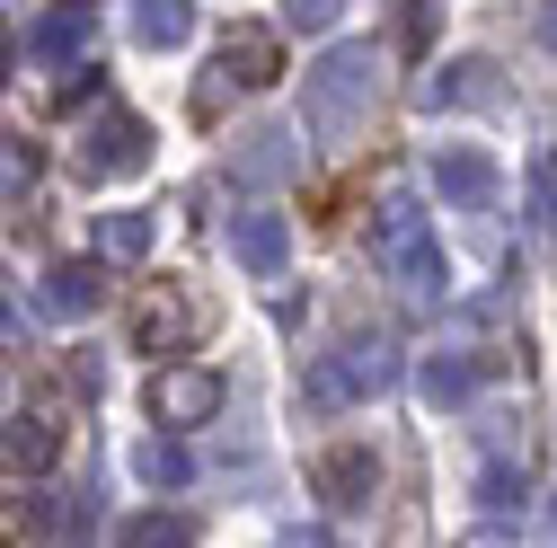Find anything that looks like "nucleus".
<instances>
[{
	"mask_svg": "<svg viewBox=\"0 0 557 548\" xmlns=\"http://www.w3.org/2000/svg\"><path fill=\"white\" fill-rule=\"evenodd\" d=\"M372 98H381V53L372 45H327L310 62V80H301V124H310V142H355V133L372 124Z\"/></svg>",
	"mask_w": 557,
	"mask_h": 548,
	"instance_id": "nucleus-1",
	"label": "nucleus"
},
{
	"mask_svg": "<svg viewBox=\"0 0 557 548\" xmlns=\"http://www.w3.org/2000/svg\"><path fill=\"white\" fill-rule=\"evenodd\" d=\"M372 248L416 301H443V248H434V222H425L416 195H381L372 203Z\"/></svg>",
	"mask_w": 557,
	"mask_h": 548,
	"instance_id": "nucleus-2",
	"label": "nucleus"
},
{
	"mask_svg": "<svg viewBox=\"0 0 557 548\" xmlns=\"http://www.w3.org/2000/svg\"><path fill=\"white\" fill-rule=\"evenodd\" d=\"M151 160V133H143V115H124V107H107L89 133H81V177L98 186V177H133Z\"/></svg>",
	"mask_w": 557,
	"mask_h": 548,
	"instance_id": "nucleus-3",
	"label": "nucleus"
},
{
	"mask_svg": "<svg viewBox=\"0 0 557 548\" xmlns=\"http://www.w3.org/2000/svg\"><path fill=\"white\" fill-rule=\"evenodd\" d=\"M222 416V381L203 372V363H169V372H151V425H213Z\"/></svg>",
	"mask_w": 557,
	"mask_h": 548,
	"instance_id": "nucleus-4",
	"label": "nucleus"
},
{
	"mask_svg": "<svg viewBox=\"0 0 557 548\" xmlns=\"http://www.w3.org/2000/svg\"><path fill=\"white\" fill-rule=\"evenodd\" d=\"M133 346H143V354H186L195 346V301L177 284H160L143 310H133Z\"/></svg>",
	"mask_w": 557,
	"mask_h": 548,
	"instance_id": "nucleus-5",
	"label": "nucleus"
},
{
	"mask_svg": "<svg viewBox=\"0 0 557 548\" xmlns=\"http://www.w3.org/2000/svg\"><path fill=\"white\" fill-rule=\"evenodd\" d=\"M213 80L274 89V80H284V45H274L265 27H231V36H222V62H213Z\"/></svg>",
	"mask_w": 557,
	"mask_h": 548,
	"instance_id": "nucleus-6",
	"label": "nucleus"
},
{
	"mask_svg": "<svg viewBox=\"0 0 557 548\" xmlns=\"http://www.w3.org/2000/svg\"><path fill=\"white\" fill-rule=\"evenodd\" d=\"M231 257H239L248 274H284V257H293L284 213H239V222H231Z\"/></svg>",
	"mask_w": 557,
	"mask_h": 548,
	"instance_id": "nucleus-7",
	"label": "nucleus"
},
{
	"mask_svg": "<svg viewBox=\"0 0 557 548\" xmlns=\"http://www.w3.org/2000/svg\"><path fill=\"white\" fill-rule=\"evenodd\" d=\"M98 301H107V274H98L89 257H62V265L45 274V310H53V319H89Z\"/></svg>",
	"mask_w": 557,
	"mask_h": 548,
	"instance_id": "nucleus-8",
	"label": "nucleus"
},
{
	"mask_svg": "<svg viewBox=\"0 0 557 548\" xmlns=\"http://www.w3.org/2000/svg\"><path fill=\"white\" fill-rule=\"evenodd\" d=\"M372 477H381V469H372V451H363V443H345V451H327V460H319V496H327L336 513H355V505L372 496Z\"/></svg>",
	"mask_w": 557,
	"mask_h": 548,
	"instance_id": "nucleus-9",
	"label": "nucleus"
},
{
	"mask_svg": "<svg viewBox=\"0 0 557 548\" xmlns=\"http://www.w3.org/2000/svg\"><path fill=\"white\" fill-rule=\"evenodd\" d=\"M434 195L469 213V203L496 195V160H486V151H443V160H434Z\"/></svg>",
	"mask_w": 557,
	"mask_h": 548,
	"instance_id": "nucleus-10",
	"label": "nucleus"
},
{
	"mask_svg": "<svg viewBox=\"0 0 557 548\" xmlns=\"http://www.w3.org/2000/svg\"><path fill=\"white\" fill-rule=\"evenodd\" d=\"M53 451H62V425H53V416H10V425H0V460L27 469V477H45Z\"/></svg>",
	"mask_w": 557,
	"mask_h": 548,
	"instance_id": "nucleus-11",
	"label": "nucleus"
},
{
	"mask_svg": "<svg viewBox=\"0 0 557 548\" xmlns=\"http://www.w3.org/2000/svg\"><path fill=\"white\" fill-rule=\"evenodd\" d=\"M336 381H345V398H381L398 381V346H381V336H372V346H345L336 354Z\"/></svg>",
	"mask_w": 557,
	"mask_h": 548,
	"instance_id": "nucleus-12",
	"label": "nucleus"
},
{
	"mask_svg": "<svg viewBox=\"0 0 557 548\" xmlns=\"http://www.w3.org/2000/svg\"><path fill=\"white\" fill-rule=\"evenodd\" d=\"M27 522H36L53 548H89V522H98V505H89V496H36V505H27Z\"/></svg>",
	"mask_w": 557,
	"mask_h": 548,
	"instance_id": "nucleus-13",
	"label": "nucleus"
},
{
	"mask_svg": "<svg viewBox=\"0 0 557 548\" xmlns=\"http://www.w3.org/2000/svg\"><path fill=\"white\" fill-rule=\"evenodd\" d=\"M486 72H496V62H443V72L416 89V107H478V98H496Z\"/></svg>",
	"mask_w": 557,
	"mask_h": 548,
	"instance_id": "nucleus-14",
	"label": "nucleus"
},
{
	"mask_svg": "<svg viewBox=\"0 0 557 548\" xmlns=\"http://www.w3.org/2000/svg\"><path fill=\"white\" fill-rule=\"evenodd\" d=\"M284 169H293V133L284 124H248L239 133V177L265 186V177H284Z\"/></svg>",
	"mask_w": 557,
	"mask_h": 548,
	"instance_id": "nucleus-15",
	"label": "nucleus"
},
{
	"mask_svg": "<svg viewBox=\"0 0 557 548\" xmlns=\"http://www.w3.org/2000/svg\"><path fill=\"white\" fill-rule=\"evenodd\" d=\"M89 53V18L81 10H53L45 27H27V62H81Z\"/></svg>",
	"mask_w": 557,
	"mask_h": 548,
	"instance_id": "nucleus-16",
	"label": "nucleus"
},
{
	"mask_svg": "<svg viewBox=\"0 0 557 548\" xmlns=\"http://www.w3.org/2000/svg\"><path fill=\"white\" fill-rule=\"evenodd\" d=\"M133 36H143V45H186L195 36V0H133Z\"/></svg>",
	"mask_w": 557,
	"mask_h": 548,
	"instance_id": "nucleus-17",
	"label": "nucleus"
},
{
	"mask_svg": "<svg viewBox=\"0 0 557 548\" xmlns=\"http://www.w3.org/2000/svg\"><path fill=\"white\" fill-rule=\"evenodd\" d=\"M115 548H195V522H186V513H160V505H151V513H133V522L115 531Z\"/></svg>",
	"mask_w": 557,
	"mask_h": 548,
	"instance_id": "nucleus-18",
	"label": "nucleus"
},
{
	"mask_svg": "<svg viewBox=\"0 0 557 548\" xmlns=\"http://www.w3.org/2000/svg\"><path fill=\"white\" fill-rule=\"evenodd\" d=\"M133 477H143V487H186V477H195V460H186V443L151 434L143 451H133Z\"/></svg>",
	"mask_w": 557,
	"mask_h": 548,
	"instance_id": "nucleus-19",
	"label": "nucleus"
},
{
	"mask_svg": "<svg viewBox=\"0 0 557 548\" xmlns=\"http://www.w3.org/2000/svg\"><path fill=\"white\" fill-rule=\"evenodd\" d=\"M98 257H115V265L151 257V213H98Z\"/></svg>",
	"mask_w": 557,
	"mask_h": 548,
	"instance_id": "nucleus-20",
	"label": "nucleus"
},
{
	"mask_svg": "<svg viewBox=\"0 0 557 548\" xmlns=\"http://www.w3.org/2000/svg\"><path fill=\"white\" fill-rule=\"evenodd\" d=\"M416 381H425V398H434V407H460V398H469V381H478V363H469V354H425V372H416Z\"/></svg>",
	"mask_w": 557,
	"mask_h": 548,
	"instance_id": "nucleus-21",
	"label": "nucleus"
},
{
	"mask_svg": "<svg viewBox=\"0 0 557 548\" xmlns=\"http://www.w3.org/2000/svg\"><path fill=\"white\" fill-rule=\"evenodd\" d=\"M36 169H45V151L27 142V133H0V195H27Z\"/></svg>",
	"mask_w": 557,
	"mask_h": 548,
	"instance_id": "nucleus-22",
	"label": "nucleus"
},
{
	"mask_svg": "<svg viewBox=\"0 0 557 548\" xmlns=\"http://www.w3.org/2000/svg\"><path fill=\"white\" fill-rule=\"evenodd\" d=\"M531 239H557V160H531Z\"/></svg>",
	"mask_w": 557,
	"mask_h": 548,
	"instance_id": "nucleus-23",
	"label": "nucleus"
},
{
	"mask_svg": "<svg viewBox=\"0 0 557 548\" xmlns=\"http://www.w3.org/2000/svg\"><path fill=\"white\" fill-rule=\"evenodd\" d=\"M89 89H98V53H81V62H62V80H53L45 98H53V107H81Z\"/></svg>",
	"mask_w": 557,
	"mask_h": 548,
	"instance_id": "nucleus-24",
	"label": "nucleus"
},
{
	"mask_svg": "<svg viewBox=\"0 0 557 548\" xmlns=\"http://www.w3.org/2000/svg\"><path fill=\"white\" fill-rule=\"evenodd\" d=\"M398 45H407V53L434 45V0H398Z\"/></svg>",
	"mask_w": 557,
	"mask_h": 548,
	"instance_id": "nucleus-25",
	"label": "nucleus"
},
{
	"mask_svg": "<svg viewBox=\"0 0 557 548\" xmlns=\"http://www.w3.org/2000/svg\"><path fill=\"white\" fill-rule=\"evenodd\" d=\"M478 496H486V505H522V469L486 460V469H478Z\"/></svg>",
	"mask_w": 557,
	"mask_h": 548,
	"instance_id": "nucleus-26",
	"label": "nucleus"
},
{
	"mask_svg": "<svg viewBox=\"0 0 557 548\" xmlns=\"http://www.w3.org/2000/svg\"><path fill=\"white\" fill-rule=\"evenodd\" d=\"M284 18H293V27H327L336 0H284Z\"/></svg>",
	"mask_w": 557,
	"mask_h": 548,
	"instance_id": "nucleus-27",
	"label": "nucleus"
},
{
	"mask_svg": "<svg viewBox=\"0 0 557 548\" xmlns=\"http://www.w3.org/2000/svg\"><path fill=\"white\" fill-rule=\"evenodd\" d=\"M460 548H513V531L505 522H478V531H460Z\"/></svg>",
	"mask_w": 557,
	"mask_h": 548,
	"instance_id": "nucleus-28",
	"label": "nucleus"
},
{
	"mask_svg": "<svg viewBox=\"0 0 557 548\" xmlns=\"http://www.w3.org/2000/svg\"><path fill=\"white\" fill-rule=\"evenodd\" d=\"M18 72V45H10V27H0V80H10Z\"/></svg>",
	"mask_w": 557,
	"mask_h": 548,
	"instance_id": "nucleus-29",
	"label": "nucleus"
},
{
	"mask_svg": "<svg viewBox=\"0 0 557 548\" xmlns=\"http://www.w3.org/2000/svg\"><path fill=\"white\" fill-rule=\"evenodd\" d=\"M540 36H548V45H557V0H548V10H540Z\"/></svg>",
	"mask_w": 557,
	"mask_h": 548,
	"instance_id": "nucleus-30",
	"label": "nucleus"
},
{
	"mask_svg": "<svg viewBox=\"0 0 557 548\" xmlns=\"http://www.w3.org/2000/svg\"><path fill=\"white\" fill-rule=\"evenodd\" d=\"M72 10H81V0H72Z\"/></svg>",
	"mask_w": 557,
	"mask_h": 548,
	"instance_id": "nucleus-31",
	"label": "nucleus"
}]
</instances>
